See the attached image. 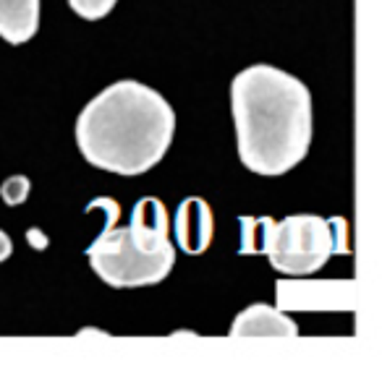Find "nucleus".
<instances>
[{
  "instance_id": "obj_5",
  "label": "nucleus",
  "mask_w": 382,
  "mask_h": 368,
  "mask_svg": "<svg viewBox=\"0 0 382 368\" xmlns=\"http://www.w3.org/2000/svg\"><path fill=\"white\" fill-rule=\"evenodd\" d=\"M173 232L178 251L189 256H202L215 235V214L209 204L199 196L183 198L173 217Z\"/></svg>"
},
{
  "instance_id": "obj_6",
  "label": "nucleus",
  "mask_w": 382,
  "mask_h": 368,
  "mask_svg": "<svg viewBox=\"0 0 382 368\" xmlns=\"http://www.w3.org/2000/svg\"><path fill=\"white\" fill-rule=\"evenodd\" d=\"M131 238L137 240L139 246L152 251L170 249V217H168L166 204L155 196H144L134 204L131 212V225H129Z\"/></svg>"
},
{
  "instance_id": "obj_12",
  "label": "nucleus",
  "mask_w": 382,
  "mask_h": 368,
  "mask_svg": "<svg viewBox=\"0 0 382 368\" xmlns=\"http://www.w3.org/2000/svg\"><path fill=\"white\" fill-rule=\"evenodd\" d=\"M84 212H103L105 214V227H115V222H118V217H121V206H118V201L110 196H97L95 201H89L87 209Z\"/></svg>"
},
{
  "instance_id": "obj_2",
  "label": "nucleus",
  "mask_w": 382,
  "mask_h": 368,
  "mask_svg": "<svg viewBox=\"0 0 382 368\" xmlns=\"http://www.w3.org/2000/svg\"><path fill=\"white\" fill-rule=\"evenodd\" d=\"M175 133V112L152 86L115 81L84 105L76 118V146L92 167L115 175L152 170Z\"/></svg>"
},
{
  "instance_id": "obj_14",
  "label": "nucleus",
  "mask_w": 382,
  "mask_h": 368,
  "mask_svg": "<svg viewBox=\"0 0 382 368\" xmlns=\"http://www.w3.org/2000/svg\"><path fill=\"white\" fill-rule=\"evenodd\" d=\"M11 254H13V243H11V238L6 235V230H0V261L11 259Z\"/></svg>"
},
{
  "instance_id": "obj_3",
  "label": "nucleus",
  "mask_w": 382,
  "mask_h": 368,
  "mask_svg": "<svg viewBox=\"0 0 382 368\" xmlns=\"http://www.w3.org/2000/svg\"><path fill=\"white\" fill-rule=\"evenodd\" d=\"M265 256L286 277L320 272L332 254H348V222L343 217L325 220L320 214H288L280 222L267 220Z\"/></svg>"
},
{
  "instance_id": "obj_4",
  "label": "nucleus",
  "mask_w": 382,
  "mask_h": 368,
  "mask_svg": "<svg viewBox=\"0 0 382 368\" xmlns=\"http://www.w3.org/2000/svg\"><path fill=\"white\" fill-rule=\"evenodd\" d=\"M87 259L97 277L110 287H144L163 283L173 272L175 251L144 249L131 238L126 227H103L95 243H89Z\"/></svg>"
},
{
  "instance_id": "obj_8",
  "label": "nucleus",
  "mask_w": 382,
  "mask_h": 368,
  "mask_svg": "<svg viewBox=\"0 0 382 368\" xmlns=\"http://www.w3.org/2000/svg\"><path fill=\"white\" fill-rule=\"evenodd\" d=\"M40 29V0H0V37L24 44Z\"/></svg>"
},
{
  "instance_id": "obj_1",
  "label": "nucleus",
  "mask_w": 382,
  "mask_h": 368,
  "mask_svg": "<svg viewBox=\"0 0 382 368\" xmlns=\"http://www.w3.org/2000/svg\"><path fill=\"white\" fill-rule=\"evenodd\" d=\"M231 112L238 160L257 175L294 170L312 144V95L304 81L267 63L236 73Z\"/></svg>"
},
{
  "instance_id": "obj_7",
  "label": "nucleus",
  "mask_w": 382,
  "mask_h": 368,
  "mask_svg": "<svg viewBox=\"0 0 382 368\" xmlns=\"http://www.w3.org/2000/svg\"><path fill=\"white\" fill-rule=\"evenodd\" d=\"M231 337H299V324L275 306L254 303L236 316Z\"/></svg>"
},
{
  "instance_id": "obj_10",
  "label": "nucleus",
  "mask_w": 382,
  "mask_h": 368,
  "mask_svg": "<svg viewBox=\"0 0 382 368\" xmlns=\"http://www.w3.org/2000/svg\"><path fill=\"white\" fill-rule=\"evenodd\" d=\"M29 191H32V180L26 178V175H11L0 186V198L8 206H18L29 198Z\"/></svg>"
},
{
  "instance_id": "obj_11",
  "label": "nucleus",
  "mask_w": 382,
  "mask_h": 368,
  "mask_svg": "<svg viewBox=\"0 0 382 368\" xmlns=\"http://www.w3.org/2000/svg\"><path fill=\"white\" fill-rule=\"evenodd\" d=\"M118 0H69L71 11L87 21H100L115 8Z\"/></svg>"
},
{
  "instance_id": "obj_13",
  "label": "nucleus",
  "mask_w": 382,
  "mask_h": 368,
  "mask_svg": "<svg viewBox=\"0 0 382 368\" xmlns=\"http://www.w3.org/2000/svg\"><path fill=\"white\" fill-rule=\"evenodd\" d=\"M26 243H29L35 251H45L50 246V238H47L40 227H29V230H26Z\"/></svg>"
},
{
  "instance_id": "obj_9",
  "label": "nucleus",
  "mask_w": 382,
  "mask_h": 368,
  "mask_svg": "<svg viewBox=\"0 0 382 368\" xmlns=\"http://www.w3.org/2000/svg\"><path fill=\"white\" fill-rule=\"evenodd\" d=\"M270 217H241V246L238 254L241 256H254L265 251V232H267Z\"/></svg>"
}]
</instances>
